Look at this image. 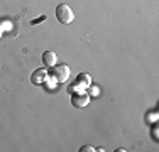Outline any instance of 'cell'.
Wrapping results in <instances>:
<instances>
[{
  "label": "cell",
  "instance_id": "obj_1",
  "mask_svg": "<svg viewBox=\"0 0 159 152\" xmlns=\"http://www.w3.org/2000/svg\"><path fill=\"white\" fill-rule=\"evenodd\" d=\"M56 19H58L61 24H71L73 22V19H75V14H73V10H71V7L68 5V3H59L58 7H56Z\"/></svg>",
  "mask_w": 159,
  "mask_h": 152
},
{
  "label": "cell",
  "instance_id": "obj_2",
  "mask_svg": "<svg viewBox=\"0 0 159 152\" xmlns=\"http://www.w3.org/2000/svg\"><path fill=\"white\" fill-rule=\"evenodd\" d=\"M70 68L68 64H54L51 68V76L54 78L56 83H66L70 79Z\"/></svg>",
  "mask_w": 159,
  "mask_h": 152
},
{
  "label": "cell",
  "instance_id": "obj_3",
  "mask_svg": "<svg viewBox=\"0 0 159 152\" xmlns=\"http://www.w3.org/2000/svg\"><path fill=\"white\" fill-rule=\"evenodd\" d=\"M90 103V95L85 91H76V93L71 95V105L75 108H85Z\"/></svg>",
  "mask_w": 159,
  "mask_h": 152
},
{
  "label": "cell",
  "instance_id": "obj_4",
  "mask_svg": "<svg viewBox=\"0 0 159 152\" xmlns=\"http://www.w3.org/2000/svg\"><path fill=\"white\" fill-rule=\"evenodd\" d=\"M31 81H32V85H36V86L44 85V83L48 81V71L44 69V68H37V69L31 74Z\"/></svg>",
  "mask_w": 159,
  "mask_h": 152
},
{
  "label": "cell",
  "instance_id": "obj_5",
  "mask_svg": "<svg viewBox=\"0 0 159 152\" xmlns=\"http://www.w3.org/2000/svg\"><path fill=\"white\" fill-rule=\"evenodd\" d=\"M43 64L48 68H52L54 64H58V54L54 51H46L43 52Z\"/></svg>",
  "mask_w": 159,
  "mask_h": 152
},
{
  "label": "cell",
  "instance_id": "obj_6",
  "mask_svg": "<svg viewBox=\"0 0 159 152\" xmlns=\"http://www.w3.org/2000/svg\"><path fill=\"white\" fill-rule=\"evenodd\" d=\"M76 85H85V86H90V85H92V78H90V74H86V73L78 74V78H76Z\"/></svg>",
  "mask_w": 159,
  "mask_h": 152
},
{
  "label": "cell",
  "instance_id": "obj_7",
  "mask_svg": "<svg viewBox=\"0 0 159 152\" xmlns=\"http://www.w3.org/2000/svg\"><path fill=\"white\" fill-rule=\"evenodd\" d=\"M151 134H152V139L157 142L159 140V132H157V123L156 122H154V125H152V132H151Z\"/></svg>",
  "mask_w": 159,
  "mask_h": 152
},
{
  "label": "cell",
  "instance_id": "obj_8",
  "mask_svg": "<svg viewBox=\"0 0 159 152\" xmlns=\"http://www.w3.org/2000/svg\"><path fill=\"white\" fill-rule=\"evenodd\" d=\"M97 149L93 145H81L80 147V152H95Z\"/></svg>",
  "mask_w": 159,
  "mask_h": 152
},
{
  "label": "cell",
  "instance_id": "obj_9",
  "mask_svg": "<svg viewBox=\"0 0 159 152\" xmlns=\"http://www.w3.org/2000/svg\"><path fill=\"white\" fill-rule=\"evenodd\" d=\"M146 118H147V122H149V120H152V123H154V122H157V112L147 113V117H146Z\"/></svg>",
  "mask_w": 159,
  "mask_h": 152
},
{
  "label": "cell",
  "instance_id": "obj_10",
  "mask_svg": "<svg viewBox=\"0 0 159 152\" xmlns=\"http://www.w3.org/2000/svg\"><path fill=\"white\" fill-rule=\"evenodd\" d=\"M2 34H3V27H2V24H0V37H2Z\"/></svg>",
  "mask_w": 159,
  "mask_h": 152
}]
</instances>
